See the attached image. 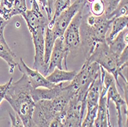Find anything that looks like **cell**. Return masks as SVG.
<instances>
[{
    "label": "cell",
    "instance_id": "33",
    "mask_svg": "<svg viewBox=\"0 0 128 127\" xmlns=\"http://www.w3.org/2000/svg\"><path fill=\"white\" fill-rule=\"evenodd\" d=\"M11 127H14V126H12H12H11Z\"/></svg>",
    "mask_w": 128,
    "mask_h": 127
},
{
    "label": "cell",
    "instance_id": "18",
    "mask_svg": "<svg viewBox=\"0 0 128 127\" xmlns=\"http://www.w3.org/2000/svg\"><path fill=\"white\" fill-rule=\"evenodd\" d=\"M77 73V71H68L67 70L64 71L55 68L49 75H47L45 77L50 83L53 84H58L61 83L71 82L76 76Z\"/></svg>",
    "mask_w": 128,
    "mask_h": 127
},
{
    "label": "cell",
    "instance_id": "4",
    "mask_svg": "<svg viewBox=\"0 0 128 127\" xmlns=\"http://www.w3.org/2000/svg\"><path fill=\"white\" fill-rule=\"evenodd\" d=\"M100 74V67L98 64L95 62L90 63L85 61L74 78L66 87L74 96L77 95L85 98L88 88Z\"/></svg>",
    "mask_w": 128,
    "mask_h": 127
},
{
    "label": "cell",
    "instance_id": "29",
    "mask_svg": "<svg viewBox=\"0 0 128 127\" xmlns=\"http://www.w3.org/2000/svg\"><path fill=\"white\" fill-rule=\"evenodd\" d=\"M12 81V77L10 79V80L8 82H7L6 84H3V85H0V96L1 95H5L6 94V92L8 87V86L10 85V84Z\"/></svg>",
    "mask_w": 128,
    "mask_h": 127
},
{
    "label": "cell",
    "instance_id": "2",
    "mask_svg": "<svg viewBox=\"0 0 128 127\" xmlns=\"http://www.w3.org/2000/svg\"><path fill=\"white\" fill-rule=\"evenodd\" d=\"M111 21L108 19L104 14L98 17L88 13L83 15L80 28V45L86 58L91 54L98 44L106 41V34Z\"/></svg>",
    "mask_w": 128,
    "mask_h": 127
},
{
    "label": "cell",
    "instance_id": "10",
    "mask_svg": "<svg viewBox=\"0 0 128 127\" xmlns=\"http://www.w3.org/2000/svg\"><path fill=\"white\" fill-rule=\"evenodd\" d=\"M17 67L19 69V71L22 73V74H24L27 77L28 82L30 83L32 88L34 89L41 88V87L50 89L54 87L57 85L50 83L46 79V77L42 74H41L38 71L34 70V69H31L30 67H28L22 57L20 58L19 63H18L17 64Z\"/></svg>",
    "mask_w": 128,
    "mask_h": 127
},
{
    "label": "cell",
    "instance_id": "24",
    "mask_svg": "<svg viewBox=\"0 0 128 127\" xmlns=\"http://www.w3.org/2000/svg\"><path fill=\"white\" fill-rule=\"evenodd\" d=\"M90 12L96 17L101 16L105 12V5L103 0H94L90 5Z\"/></svg>",
    "mask_w": 128,
    "mask_h": 127
},
{
    "label": "cell",
    "instance_id": "27",
    "mask_svg": "<svg viewBox=\"0 0 128 127\" xmlns=\"http://www.w3.org/2000/svg\"><path fill=\"white\" fill-rule=\"evenodd\" d=\"M9 117L11 119V122H12V125L14 127H26L23 124L22 121L21 120V119L18 117V115L16 116H13L10 112L8 113Z\"/></svg>",
    "mask_w": 128,
    "mask_h": 127
},
{
    "label": "cell",
    "instance_id": "11",
    "mask_svg": "<svg viewBox=\"0 0 128 127\" xmlns=\"http://www.w3.org/2000/svg\"><path fill=\"white\" fill-rule=\"evenodd\" d=\"M32 8L26 10L22 16L25 19L28 30L36 29L40 27L46 28L48 26L49 21L46 18L40 10V7L36 0H30Z\"/></svg>",
    "mask_w": 128,
    "mask_h": 127
},
{
    "label": "cell",
    "instance_id": "31",
    "mask_svg": "<svg viewBox=\"0 0 128 127\" xmlns=\"http://www.w3.org/2000/svg\"><path fill=\"white\" fill-rule=\"evenodd\" d=\"M4 97H5V95H1V96H0V103H1L2 101L4 100Z\"/></svg>",
    "mask_w": 128,
    "mask_h": 127
},
{
    "label": "cell",
    "instance_id": "32",
    "mask_svg": "<svg viewBox=\"0 0 128 127\" xmlns=\"http://www.w3.org/2000/svg\"><path fill=\"white\" fill-rule=\"evenodd\" d=\"M86 1H87V2H94V0H86Z\"/></svg>",
    "mask_w": 128,
    "mask_h": 127
},
{
    "label": "cell",
    "instance_id": "1",
    "mask_svg": "<svg viewBox=\"0 0 128 127\" xmlns=\"http://www.w3.org/2000/svg\"><path fill=\"white\" fill-rule=\"evenodd\" d=\"M32 89L27 77L22 74L17 81H12L4 97L26 127H38L32 119L36 106V102L32 97Z\"/></svg>",
    "mask_w": 128,
    "mask_h": 127
},
{
    "label": "cell",
    "instance_id": "19",
    "mask_svg": "<svg viewBox=\"0 0 128 127\" xmlns=\"http://www.w3.org/2000/svg\"><path fill=\"white\" fill-rule=\"evenodd\" d=\"M58 38V36L53 32V31L48 27L46 28L44 33V60L46 67H48L49 60L54 44Z\"/></svg>",
    "mask_w": 128,
    "mask_h": 127
},
{
    "label": "cell",
    "instance_id": "22",
    "mask_svg": "<svg viewBox=\"0 0 128 127\" xmlns=\"http://www.w3.org/2000/svg\"><path fill=\"white\" fill-rule=\"evenodd\" d=\"M71 0H56L54 3V15L52 18V20L49 21L48 27L49 28H52V26L54 20L60 15V14L64 11L65 9H67L70 5H71Z\"/></svg>",
    "mask_w": 128,
    "mask_h": 127
},
{
    "label": "cell",
    "instance_id": "12",
    "mask_svg": "<svg viewBox=\"0 0 128 127\" xmlns=\"http://www.w3.org/2000/svg\"><path fill=\"white\" fill-rule=\"evenodd\" d=\"M68 54L67 53L64 44V39L63 37L58 38L54 42V48L52 49L48 67V74L53 71L54 69L58 68L60 70H63V61L65 65V70H68L67 67V58H68Z\"/></svg>",
    "mask_w": 128,
    "mask_h": 127
},
{
    "label": "cell",
    "instance_id": "5",
    "mask_svg": "<svg viewBox=\"0 0 128 127\" xmlns=\"http://www.w3.org/2000/svg\"><path fill=\"white\" fill-rule=\"evenodd\" d=\"M85 110V98L73 96L64 110L62 127H80Z\"/></svg>",
    "mask_w": 128,
    "mask_h": 127
},
{
    "label": "cell",
    "instance_id": "26",
    "mask_svg": "<svg viewBox=\"0 0 128 127\" xmlns=\"http://www.w3.org/2000/svg\"><path fill=\"white\" fill-rule=\"evenodd\" d=\"M103 1L104 2V5H105V12H104V15H105L106 17H108L118 7L121 0H103Z\"/></svg>",
    "mask_w": 128,
    "mask_h": 127
},
{
    "label": "cell",
    "instance_id": "13",
    "mask_svg": "<svg viewBox=\"0 0 128 127\" xmlns=\"http://www.w3.org/2000/svg\"><path fill=\"white\" fill-rule=\"evenodd\" d=\"M108 89L103 87L100 96L97 115L94 123V127H109L110 113L109 105L107 103V91Z\"/></svg>",
    "mask_w": 128,
    "mask_h": 127
},
{
    "label": "cell",
    "instance_id": "20",
    "mask_svg": "<svg viewBox=\"0 0 128 127\" xmlns=\"http://www.w3.org/2000/svg\"><path fill=\"white\" fill-rule=\"evenodd\" d=\"M110 26L111 31L108 38H106V41H109L113 40L118 34L127 28V23H128V17L127 15H123L118 18H115L111 19Z\"/></svg>",
    "mask_w": 128,
    "mask_h": 127
},
{
    "label": "cell",
    "instance_id": "7",
    "mask_svg": "<svg viewBox=\"0 0 128 127\" xmlns=\"http://www.w3.org/2000/svg\"><path fill=\"white\" fill-rule=\"evenodd\" d=\"M46 28L40 27L36 29L28 30L32 35V41L34 47V52H36V54H34L33 69L38 71L44 77L48 75V67H46L44 60V33Z\"/></svg>",
    "mask_w": 128,
    "mask_h": 127
},
{
    "label": "cell",
    "instance_id": "3",
    "mask_svg": "<svg viewBox=\"0 0 128 127\" xmlns=\"http://www.w3.org/2000/svg\"><path fill=\"white\" fill-rule=\"evenodd\" d=\"M86 61L98 64L100 67L113 76L116 85L119 86L120 88L121 85L119 83V77H120L124 80V83L127 84V80L122 74V71L127 67V65L121 63L120 56L115 55L110 51L106 41L98 44L91 54L86 58Z\"/></svg>",
    "mask_w": 128,
    "mask_h": 127
},
{
    "label": "cell",
    "instance_id": "23",
    "mask_svg": "<svg viewBox=\"0 0 128 127\" xmlns=\"http://www.w3.org/2000/svg\"><path fill=\"white\" fill-rule=\"evenodd\" d=\"M87 113L84 119H83L80 127H94V123L97 115L98 107L87 108Z\"/></svg>",
    "mask_w": 128,
    "mask_h": 127
},
{
    "label": "cell",
    "instance_id": "28",
    "mask_svg": "<svg viewBox=\"0 0 128 127\" xmlns=\"http://www.w3.org/2000/svg\"><path fill=\"white\" fill-rule=\"evenodd\" d=\"M38 2H40V4L43 7V8L45 10L46 13H47V17H48L47 18L50 21L52 20V11H51L50 8H49L48 1H47V0H38Z\"/></svg>",
    "mask_w": 128,
    "mask_h": 127
},
{
    "label": "cell",
    "instance_id": "25",
    "mask_svg": "<svg viewBox=\"0 0 128 127\" xmlns=\"http://www.w3.org/2000/svg\"><path fill=\"white\" fill-rule=\"evenodd\" d=\"M13 2V11L12 16L15 15H22L23 13L26 12L27 10L26 0H12Z\"/></svg>",
    "mask_w": 128,
    "mask_h": 127
},
{
    "label": "cell",
    "instance_id": "21",
    "mask_svg": "<svg viewBox=\"0 0 128 127\" xmlns=\"http://www.w3.org/2000/svg\"><path fill=\"white\" fill-rule=\"evenodd\" d=\"M0 57L6 61L8 64L9 67V73L13 74L15 67L17 66L18 63H16L15 61V58L16 57V54L10 49L8 44L0 43Z\"/></svg>",
    "mask_w": 128,
    "mask_h": 127
},
{
    "label": "cell",
    "instance_id": "9",
    "mask_svg": "<svg viewBox=\"0 0 128 127\" xmlns=\"http://www.w3.org/2000/svg\"><path fill=\"white\" fill-rule=\"evenodd\" d=\"M83 15L84 10L78 11L72 21L70 22L62 36L64 39V48L68 54L72 51L78 48L80 45V28Z\"/></svg>",
    "mask_w": 128,
    "mask_h": 127
},
{
    "label": "cell",
    "instance_id": "15",
    "mask_svg": "<svg viewBox=\"0 0 128 127\" xmlns=\"http://www.w3.org/2000/svg\"><path fill=\"white\" fill-rule=\"evenodd\" d=\"M103 88V83L101 80L100 74L97 77V78L92 82L90 87L88 88L86 97V109L87 108H95L98 107V102L101 90Z\"/></svg>",
    "mask_w": 128,
    "mask_h": 127
},
{
    "label": "cell",
    "instance_id": "17",
    "mask_svg": "<svg viewBox=\"0 0 128 127\" xmlns=\"http://www.w3.org/2000/svg\"><path fill=\"white\" fill-rule=\"evenodd\" d=\"M110 51L117 56H120L123 51L127 48L128 29L127 28L120 31L113 40L106 41Z\"/></svg>",
    "mask_w": 128,
    "mask_h": 127
},
{
    "label": "cell",
    "instance_id": "8",
    "mask_svg": "<svg viewBox=\"0 0 128 127\" xmlns=\"http://www.w3.org/2000/svg\"><path fill=\"white\" fill-rule=\"evenodd\" d=\"M87 3L86 0H75V2L72 5L62 11L60 15L54 20L51 29L58 36V38L63 36L64 32L70 22L72 21L78 11L84 9Z\"/></svg>",
    "mask_w": 128,
    "mask_h": 127
},
{
    "label": "cell",
    "instance_id": "14",
    "mask_svg": "<svg viewBox=\"0 0 128 127\" xmlns=\"http://www.w3.org/2000/svg\"><path fill=\"white\" fill-rule=\"evenodd\" d=\"M110 100H113V102L115 103L116 110H117V117H118V127H122V115H121V107H124L126 110V105L127 102L124 100L117 88L115 80L113 81L108 91H107V103L109 105Z\"/></svg>",
    "mask_w": 128,
    "mask_h": 127
},
{
    "label": "cell",
    "instance_id": "16",
    "mask_svg": "<svg viewBox=\"0 0 128 127\" xmlns=\"http://www.w3.org/2000/svg\"><path fill=\"white\" fill-rule=\"evenodd\" d=\"M66 83H61L57 84L53 88H36L32 90V97L34 102L42 100H53L58 96Z\"/></svg>",
    "mask_w": 128,
    "mask_h": 127
},
{
    "label": "cell",
    "instance_id": "6",
    "mask_svg": "<svg viewBox=\"0 0 128 127\" xmlns=\"http://www.w3.org/2000/svg\"><path fill=\"white\" fill-rule=\"evenodd\" d=\"M63 114L57 110L52 100H42L36 102L32 119L38 127H48L54 118Z\"/></svg>",
    "mask_w": 128,
    "mask_h": 127
},
{
    "label": "cell",
    "instance_id": "30",
    "mask_svg": "<svg viewBox=\"0 0 128 127\" xmlns=\"http://www.w3.org/2000/svg\"><path fill=\"white\" fill-rule=\"evenodd\" d=\"M48 1V4L49 6V8L51 11H52V8H53V0H47Z\"/></svg>",
    "mask_w": 128,
    "mask_h": 127
}]
</instances>
